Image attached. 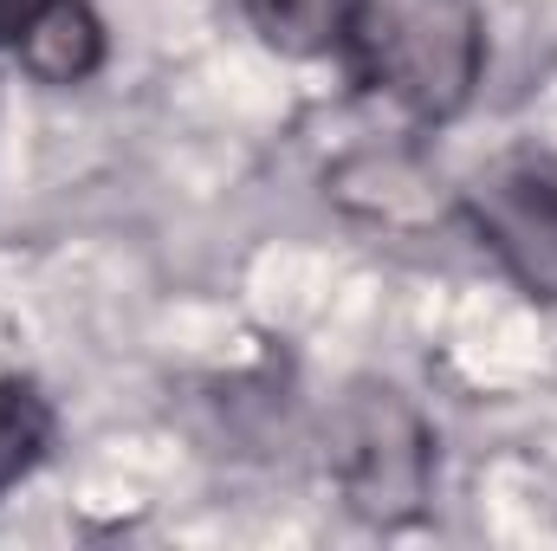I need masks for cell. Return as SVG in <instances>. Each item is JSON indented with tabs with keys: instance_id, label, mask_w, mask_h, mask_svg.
Masks as SVG:
<instances>
[{
	"instance_id": "4",
	"label": "cell",
	"mask_w": 557,
	"mask_h": 551,
	"mask_svg": "<svg viewBox=\"0 0 557 551\" xmlns=\"http://www.w3.org/2000/svg\"><path fill=\"white\" fill-rule=\"evenodd\" d=\"M0 33L39 85H78L104 59V26L85 0H13Z\"/></svg>"
},
{
	"instance_id": "1",
	"label": "cell",
	"mask_w": 557,
	"mask_h": 551,
	"mask_svg": "<svg viewBox=\"0 0 557 551\" xmlns=\"http://www.w3.org/2000/svg\"><path fill=\"white\" fill-rule=\"evenodd\" d=\"M344 46L370 91L416 124H447L480 85L486 26L473 0H357Z\"/></svg>"
},
{
	"instance_id": "3",
	"label": "cell",
	"mask_w": 557,
	"mask_h": 551,
	"mask_svg": "<svg viewBox=\"0 0 557 551\" xmlns=\"http://www.w3.org/2000/svg\"><path fill=\"white\" fill-rule=\"evenodd\" d=\"M344 480H350V500L363 513H376V519L409 513L421 500L428 448H421L416 415L403 409L389 390L370 396L363 409L350 415V428H344Z\"/></svg>"
},
{
	"instance_id": "5",
	"label": "cell",
	"mask_w": 557,
	"mask_h": 551,
	"mask_svg": "<svg viewBox=\"0 0 557 551\" xmlns=\"http://www.w3.org/2000/svg\"><path fill=\"white\" fill-rule=\"evenodd\" d=\"M350 7L357 0H240V13L253 20V33L285 52V59H318L337 52L350 33Z\"/></svg>"
},
{
	"instance_id": "2",
	"label": "cell",
	"mask_w": 557,
	"mask_h": 551,
	"mask_svg": "<svg viewBox=\"0 0 557 551\" xmlns=\"http://www.w3.org/2000/svg\"><path fill=\"white\" fill-rule=\"evenodd\" d=\"M473 221L519 285L557 298V162L512 156L473 182Z\"/></svg>"
},
{
	"instance_id": "6",
	"label": "cell",
	"mask_w": 557,
	"mask_h": 551,
	"mask_svg": "<svg viewBox=\"0 0 557 551\" xmlns=\"http://www.w3.org/2000/svg\"><path fill=\"white\" fill-rule=\"evenodd\" d=\"M39 441H46V415H39V403H33L26 390H0V487L39 454Z\"/></svg>"
}]
</instances>
